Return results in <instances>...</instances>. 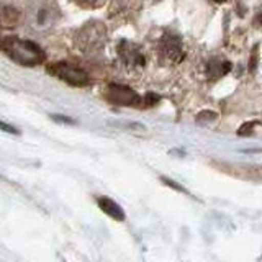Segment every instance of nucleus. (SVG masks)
<instances>
[{"label":"nucleus","mask_w":262,"mask_h":262,"mask_svg":"<svg viewBox=\"0 0 262 262\" xmlns=\"http://www.w3.org/2000/svg\"><path fill=\"white\" fill-rule=\"evenodd\" d=\"M97 205H98V208H100L106 216H110L112 220L125 221V218H126L125 211H123L120 205L115 200H112L110 196H97Z\"/></svg>","instance_id":"6e6552de"},{"label":"nucleus","mask_w":262,"mask_h":262,"mask_svg":"<svg viewBox=\"0 0 262 262\" xmlns=\"http://www.w3.org/2000/svg\"><path fill=\"white\" fill-rule=\"evenodd\" d=\"M117 56L121 69L125 71L128 76H138L146 68V56L143 49L138 45L131 43V41L123 39L117 46Z\"/></svg>","instance_id":"20e7f679"},{"label":"nucleus","mask_w":262,"mask_h":262,"mask_svg":"<svg viewBox=\"0 0 262 262\" xmlns=\"http://www.w3.org/2000/svg\"><path fill=\"white\" fill-rule=\"evenodd\" d=\"M231 71V64L226 59H211L207 66V77L210 80H218Z\"/></svg>","instance_id":"1a4fd4ad"},{"label":"nucleus","mask_w":262,"mask_h":262,"mask_svg":"<svg viewBox=\"0 0 262 262\" xmlns=\"http://www.w3.org/2000/svg\"><path fill=\"white\" fill-rule=\"evenodd\" d=\"M162 182H166V184H167L169 187H174L176 190H179V192H185L182 187H179V185H177L176 182H172V180H169V179H166V177H162Z\"/></svg>","instance_id":"9b49d317"},{"label":"nucleus","mask_w":262,"mask_h":262,"mask_svg":"<svg viewBox=\"0 0 262 262\" xmlns=\"http://www.w3.org/2000/svg\"><path fill=\"white\" fill-rule=\"evenodd\" d=\"M213 2H218V4H221V2H225V0H213Z\"/></svg>","instance_id":"ddd939ff"},{"label":"nucleus","mask_w":262,"mask_h":262,"mask_svg":"<svg viewBox=\"0 0 262 262\" xmlns=\"http://www.w3.org/2000/svg\"><path fill=\"white\" fill-rule=\"evenodd\" d=\"M48 72H51V76L57 77L64 80L66 84L74 85V87H82V85H87L90 79L87 76V72L84 69L77 68V66L69 64L66 61H59L53 66H49Z\"/></svg>","instance_id":"423d86ee"},{"label":"nucleus","mask_w":262,"mask_h":262,"mask_svg":"<svg viewBox=\"0 0 262 262\" xmlns=\"http://www.w3.org/2000/svg\"><path fill=\"white\" fill-rule=\"evenodd\" d=\"M105 41H106L105 25L98 21H89L77 31L74 43H76L79 51L85 54H95L103 49Z\"/></svg>","instance_id":"7ed1b4c3"},{"label":"nucleus","mask_w":262,"mask_h":262,"mask_svg":"<svg viewBox=\"0 0 262 262\" xmlns=\"http://www.w3.org/2000/svg\"><path fill=\"white\" fill-rule=\"evenodd\" d=\"M61 12L53 0H33L27 8V25L35 33H46L59 21Z\"/></svg>","instance_id":"f03ea898"},{"label":"nucleus","mask_w":262,"mask_h":262,"mask_svg":"<svg viewBox=\"0 0 262 262\" xmlns=\"http://www.w3.org/2000/svg\"><path fill=\"white\" fill-rule=\"evenodd\" d=\"M71 2L84 10H95V8L103 7L106 0H71Z\"/></svg>","instance_id":"9d476101"},{"label":"nucleus","mask_w":262,"mask_h":262,"mask_svg":"<svg viewBox=\"0 0 262 262\" xmlns=\"http://www.w3.org/2000/svg\"><path fill=\"white\" fill-rule=\"evenodd\" d=\"M105 97L108 98V102L125 106H136L141 103V97H139L135 90H131L125 85H108Z\"/></svg>","instance_id":"0eeeda50"},{"label":"nucleus","mask_w":262,"mask_h":262,"mask_svg":"<svg viewBox=\"0 0 262 262\" xmlns=\"http://www.w3.org/2000/svg\"><path fill=\"white\" fill-rule=\"evenodd\" d=\"M0 49L12 61L21 66H36L45 61V53L33 41L20 39L16 36H8L0 39Z\"/></svg>","instance_id":"f257e3e1"},{"label":"nucleus","mask_w":262,"mask_h":262,"mask_svg":"<svg viewBox=\"0 0 262 262\" xmlns=\"http://www.w3.org/2000/svg\"><path fill=\"white\" fill-rule=\"evenodd\" d=\"M156 54L164 64H180L185 57L182 39L176 33H164L156 43Z\"/></svg>","instance_id":"39448f33"},{"label":"nucleus","mask_w":262,"mask_h":262,"mask_svg":"<svg viewBox=\"0 0 262 262\" xmlns=\"http://www.w3.org/2000/svg\"><path fill=\"white\" fill-rule=\"evenodd\" d=\"M0 129H4V131H7V133H18L15 128H12V126H8V125H5V123H2L0 121Z\"/></svg>","instance_id":"f8f14e48"}]
</instances>
